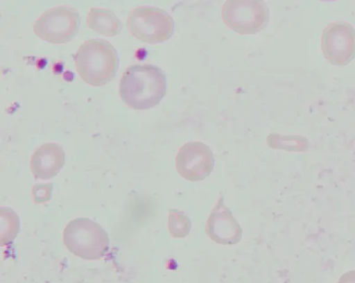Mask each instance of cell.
I'll return each instance as SVG.
<instances>
[{
  "instance_id": "1",
  "label": "cell",
  "mask_w": 355,
  "mask_h": 283,
  "mask_svg": "<svg viewBox=\"0 0 355 283\" xmlns=\"http://www.w3.org/2000/svg\"><path fill=\"white\" fill-rule=\"evenodd\" d=\"M119 92L122 101L132 109L153 108L166 94V74L152 64L130 65L121 76Z\"/></svg>"
},
{
  "instance_id": "14",
  "label": "cell",
  "mask_w": 355,
  "mask_h": 283,
  "mask_svg": "<svg viewBox=\"0 0 355 283\" xmlns=\"http://www.w3.org/2000/svg\"><path fill=\"white\" fill-rule=\"evenodd\" d=\"M51 184L35 185L33 187L34 201L37 203H41L49 200L51 196Z\"/></svg>"
},
{
  "instance_id": "11",
  "label": "cell",
  "mask_w": 355,
  "mask_h": 283,
  "mask_svg": "<svg viewBox=\"0 0 355 283\" xmlns=\"http://www.w3.org/2000/svg\"><path fill=\"white\" fill-rule=\"evenodd\" d=\"M86 22L90 29L107 37L117 35L122 28L121 20L112 10L107 8H91Z\"/></svg>"
},
{
  "instance_id": "5",
  "label": "cell",
  "mask_w": 355,
  "mask_h": 283,
  "mask_svg": "<svg viewBox=\"0 0 355 283\" xmlns=\"http://www.w3.org/2000/svg\"><path fill=\"white\" fill-rule=\"evenodd\" d=\"M80 26L78 12L71 6H58L45 10L35 22L33 28L41 40L55 44H67L77 34Z\"/></svg>"
},
{
  "instance_id": "7",
  "label": "cell",
  "mask_w": 355,
  "mask_h": 283,
  "mask_svg": "<svg viewBox=\"0 0 355 283\" xmlns=\"http://www.w3.org/2000/svg\"><path fill=\"white\" fill-rule=\"evenodd\" d=\"M321 49L331 64H348L355 57V29L346 22L329 23L322 33Z\"/></svg>"
},
{
  "instance_id": "6",
  "label": "cell",
  "mask_w": 355,
  "mask_h": 283,
  "mask_svg": "<svg viewBox=\"0 0 355 283\" xmlns=\"http://www.w3.org/2000/svg\"><path fill=\"white\" fill-rule=\"evenodd\" d=\"M225 24L239 34H255L269 19V9L262 0H227L221 9Z\"/></svg>"
},
{
  "instance_id": "13",
  "label": "cell",
  "mask_w": 355,
  "mask_h": 283,
  "mask_svg": "<svg viewBox=\"0 0 355 283\" xmlns=\"http://www.w3.org/2000/svg\"><path fill=\"white\" fill-rule=\"evenodd\" d=\"M189 218L178 209H170L168 218V230L173 238H184L191 230Z\"/></svg>"
},
{
  "instance_id": "10",
  "label": "cell",
  "mask_w": 355,
  "mask_h": 283,
  "mask_svg": "<svg viewBox=\"0 0 355 283\" xmlns=\"http://www.w3.org/2000/svg\"><path fill=\"white\" fill-rule=\"evenodd\" d=\"M65 160L63 148L56 143L40 146L31 157L30 168L36 179L48 180L55 176Z\"/></svg>"
},
{
  "instance_id": "4",
  "label": "cell",
  "mask_w": 355,
  "mask_h": 283,
  "mask_svg": "<svg viewBox=\"0 0 355 283\" xmlns=\"http://www.w3.org/2000/svg\"><path fill=\"white\" fill-rule=\"evenodd\" d=\"M126 24L134 37L150 44L168 40L175 28L172 16L155 6H141L131 9Z\"/></svg>"
},
{
  "instance_id": "3",
  "label": "cell",
  "mask_w": 355,
  "mask_h": 283,
  "mask_svg": "<svg viewBox=\"0 0 355 283\" xmlns=\"http://www.w3.org/2000/svg\"><path fill=\"white\" fill-rule=\"evenodd\" d=\"M63 243L74 255L85 260L104 257L109 249L106 231L87 218H77L68 223L63 231Z\"/></svg>"
},
{
  "instance_id": "9",
  "label": "cell",
  "mask_w": 355,
  "mask_h": 283,
  "mask_svg": "<svg viewBox=\"0 0 355 283\" xmlns=\"http://www.w3.org/2000/svg\"><path fill=\"white\" fill-rule=\"evenodd\" d=\"M207 236L220 245H234L242 238L243 230L221 196L212 209L205 224Z\"/></svg>"
},
{
  "instance_id": "12",
  "label": "cell",
  "mask_w": 355,
  "mask_h": 283,
  "mask_svg": "<svg viewBox=\"0 0 355 283\" xmlns=\"http://www.w3.org/2000/svg\"><path fill=\"white\" fill-rule=\"evenodd\" d=\"M1 245L7 244L17 235L19 221L17 214L10 208H1Z\"/></svg>"
},
{
  "instance_id": "2",
  "label": "cell",
  "mask_w": 355,
  "mask_h": 283,
  "mask_svg": "<svg viewBox=\"0 0 355 283\" xmlns=\"http://www.w3.org/2000/svg\"><path fill=\"white\" fill-rule=\"evenodd\" d=\"M75 66L80 78L87 84L101 87L115 76L119 65L116 49L107 40L90 39L78 49Z\"/></svg>"
},
{
  "instance_id": "8",
  "label": "cell",
  "mask_w": 355,
  "mask_h": 283,
  "mask_svg": "<svg viewBox=\"0 0 355 283\" xmlns=\"http://www.w3.org/2000/svg\"><path fill=\"white\" fill-rule=\"evenodd\" d=\"M214 158L211 149L199 141L189 142L180 147L175 157L178 173L189 181H201L214 169Z\"/></svg>"
}]
</instances>
